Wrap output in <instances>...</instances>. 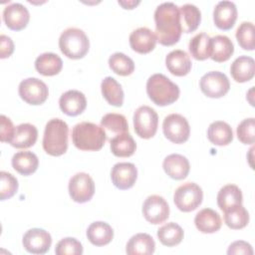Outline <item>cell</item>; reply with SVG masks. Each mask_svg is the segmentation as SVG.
<instances>
[{
    "label": "cell",
    "instance_id": "cell-33",
    "mask_svg": "<svg viewBox=\"0 0 255 255\" xmlns=\"http://www.w3.org/2000/svg\"><path fill=\"white\" fill-rule=\"evenodd\" d=\"M101 90L106 101L115 107H121L124 103V91L122 86L113 77H107L102 81Z\"/></svg>",
    "mask_w": 255,
    "mask_h": 255
},
{
    "label": "cell",
    "instance_id": "cell-38",
    "mask_svg": "<svg viewBox=\"0 0 255 255\" xmlns=\"http://www.w3.org/2000/svg\"><path fill=\"white\" fill-rule=\"evenodd\" d=\"M109 66L114 73L120 76H128L134 71L133 61L124 53H114L109 58Z\"/></svg>",
    "mask_w": 255,
    "mask_h": 255
},
{
    "label": "cell",
    "instance_id": "cell-43",
    "mask_svg": "<svg viewBox=\"0 0 255 255\" xmlns=\"http://www.w3.org/2000/svg\"><path fill=\"white\" fill-rule=\"evenodd\" d=\"M16 128L9 118L4 115L0 117V139L2 142H10L14 136Z\"/></svg>",
    "mask_w": 255,
    "mask_h": 255
},
{
    "label": "cell",
    "instance_id": "cell-41",
    "mask_svg": "<svg viewBox=\"0 0 255 255\" xmlns=\"http://www.w3.org/2000/svg\"><path fill=\"white\" fill-rule=\"evenodd\" d=\"M55 253L57 255H81L83 246L76 238L66 237L57 243Z\"/></svg>",
    "mask_w": 255,
    "mask_h": 255
},
{
    "label": "cell",
    "instance_id": "cell-11",
    "mask_svg": "<svg viewBox=\"0 0 255 255\" xmlns=\"http://www.w3.org/2000/svg\"><path fill=\"white\" fill-rule=\"evenodd\" d=\"M69 193L78 203H85L92 199L95 193V182L86 172H78L70 178Z\"/></svg>",
    "mask_w": 255,
    "mask_h": 255
},
{
    "label": "cell",
    "instance_id": "cell-35",
    "mask_svg": "<svg viewBox=\"0 0 255 255\" xmlns=\"http://www.w3.org/2000/svg\"><path fill=\"white\" fill-rule=\"evenodd\" d=\"M188 49L195 60H206L211 55V38L205 33H198L189 41Z\"/></svg>",
    "mask_w": 255,
    "mask_h": 255
},
{
    "label": "cell",
    "instance_id": "cell-3",
    "mask_svg": "<svg viewBox=\"0 0 255 255\" xmlns=\"http://www.w3.org/2000/svg\"><path fill=\"white\" fill-rule=\"evenodd\" d=\"M69 127L61 119L50 120L44 130L43 148L52 156H60L68 149Z\"/></svg>",
    "mask_w": 255,
    "mask_h": 255
},
{
    "label": "cell",
    "instance_id": "cell-26",
    "mask_svg": "<svg viewBox=\"0 0 255 255\" xmlns=\"http://www.w3.org/2000/svg\"><path fill=\"white\" fill-rule=\"evenodd\" d=\"M87 237L93 245L104 246L113 240L114 230L110 224L103 221H96L88 227Z\"/></svg>",
    "mask_w": 255,
    "mask_h": 255
},
{
    "label": "cell",
    "instance_id": "cell-13",
    "mask_svg": "<svg viewBox=\"0 0 255 255\" xmlns=\"http://www.w3.org/2000/svg\"><path fill=\"white\" fill-rule=\"evenodd\" d=\"M23 246L26 251L32 254H45L52 244L50 233L41 228L29 229L23 236Z\"/></svg>",
    "mask_w": 255,
    "mask_h": 255
},
{
    "label": "cell",
    "instance_id": "cell-44",
    "mask_svg": "<svg viewBox=\"0 0 255 255\" xmlns=\"http://www.w3.org/2000/svg\"><path fill=\"white\" fill-rule=\"evenodd\" d=\"M228 255H238V254H247V255H252L253 254V249L249 243L246 241H235L230 244L228 250H227Z\"/></svg>",
    "mask_w": 255,
    "mask_h": 255
},
{
    "label": "cell",
    "instance_id": "cell-39",
    "mask_svg": "<svg viewBox=\"0 0 255 255\" xmlns=\"http://www.w3.org/2000/svg\"><path fill=\"white\" fill-rule=\"evenodd\" d=\"M254 25L251 22H242L236 30V39L244 50L252 51L255 48Z\"/></svg>",
    "mask_w": 255,
    "mask_h": 255
},
{
    "label": "cell",
    "instance_id": "cell-21",
    "mask_svg": "<svg viewBox=\"0 0 255 255\" xmlns=\"http://www.w3.org/2000/svg\"><path fill=\"white\" fill-rule=\"evenodd\" d=\"M101 128L109 140L119 134L128 132V125L126 117L116 113L105 115L101 120Z\"/></svg>",
    "mask_w": 255,
    "mask_h": 255
},
{
    "label": "cell",
    "instance_id": "cell-24",
    "mask_svg": "<svg viewBox=\"0 0 255 255\" xmlns=\"http://www.w3.org/2000/svg\"><path fill=\"white\" fill-rule=\"evenodd\" d=\"M155 243L147 233H137L127 243L126 252L128 255H150L154 252Z\"/></svg>",
    "mask_w": 255,
    "mask_h": 255
},
{
    "label": "cell",
    "instance_id": "cell-7",
    "mask_svg": "<svg viewBox=\"0 0 255 255\" xmlns=\"http://www.w3.org/2000/svg\"><path fill=\"white\" fill-rule=\"evenodd\" d=\"M158 126L156 112L148 106H140L133 114V128L135 133L141 138L152 137Z\"/></svg>",
    "mask_w": 255,
    "mask_h": 255
},
{
    "label": "cell",
    "instance_id": "cell-17",
    "mask_svg": "<svg viewBox=\"0 0 255 255\" xmlns=\"http://www.w3.org/2000/svg\"><path fill=\"white\" fill-rule=\"evenodd\" d=\"M59 106L62 112L67 116L76 117L85 111L87 107V100L82 92L70 90L60 97Z\"/></svg>",
    "mask_w": 255,
    "mask_h": 255
},
{
    "label": "cell",
    "instance_id": "cell-37",
    "mask_svg": "<svg viewBox=\"0 0 255 255\" xmlns=\"http://www.w3.org/2000/svg\"><path fill=\"white\" fill-rule=\"evenodd\" d=\"M225 224L231 229H242L249 222V213L242 204L224 211Z\"/></svg>",
    "mask_w": 255,
    "mask_h": 255
},
{
    "label": "cell",
    "instance_id": "cell-30",
    "mask_svg": "<svg viewBox=\"0 0 255 255\" xmlns=\"http://www.w3.org/2000/svg\"><path fill=\"white\" fill-rule=\"evenodd\" d=\"M234 52L232 41L225 35H216L211 38L210 58L218 63L227 61Z\"/></svg>",
    "mask_w": 255,
    "mask_h": 255
},
{
    "label": "cell",
    "instance_id": "cell-29",
    "mask_svg": "<svg viewBox=\"0 0 255 255\" xmlns=\"http://www.w3.org/2000/svg\"><path fill=\"white\" fill-rule=\"evenodd\" d=\"M39 165L37 155L32 151H19L12 157L13 168L22 175H30L34 173Z\"/></svg>",
    "mask_w": 255,
    "mask_h": 255
},
{
    "label": "cell",
    "instance_id": "cell-34",
    "mask_svg": "<svg viewBox=\"0 0 255 255\" xmlns=\"http://www.w3.org/2000/svg\"><path fill=\"white\" fill-rule=\"evenodd\" d=\"M111 151L118 157H128L136 149V143L129 132L119 134L110 140Z\"/></svg>",
    "mask_w": 255,
    "mask_h": 255
},
{
    "label": "cell",
    "instance_id": "cell-6",
    "mask_svg": "<svg viewBox=\"0 0 255 255\" xmlns=\"http://www.w3.org/2000/svg\"><path fill=\"white\" fill-rule=\"evenodd\" d=\"M203 191L194 182H185L179 185L173 194L175 206L183 212L195 210L202 202Z\"/></svg>",
    "mask_w": 255,
    "mask_h": 255
},
{
    "label": "cell",
    "instance_id": "cell-23",
    "mask_svg": "<svg viewBox=\"0 0 255 255\" xmlns=\"http://www.w3.org/2000/svg\"><path fill=\"white\" fill-rule=\"evenodd\" d=\"M196 228L202 233H214L221 228L220 215L211 208H203L194 217Z\"/></svg>",
    "mask_w": 255,
    "mask_h": 255
},
{
    "label": "cell",
    "instance_id": "cell-2",
    "mask_svg": "<svg viewBox=\"0 0 255 255\" xmlns=\"http://www.w3.org/2000/svg\"><path fill=\"white\" fill-rule=\"evenodd\" d=\"M106 140L107 135L103 128L90 122L79 123L72 129V141L81 150H100Z\"/></svg>",
    "mask_w": 255,
    "mask_h": 255
},
{
    "label": "cell",
    "instance_id": "cell-22",
    "mask_svg": "<svg viewBox=\"0 0 255 255\" xmlns=\"http://www.w3.org/2000/svg\"><path fill=\"white\" fill-rule=\"evenodd\" d=\"M230 74L233 80L238 83L250 81L255 74L254 59L249 56H240L236 58L231 64Z\"/></svg>",
    "mask_w": 255,
    "mask_h": 255
},
{
    "label": "cell",
    "instance_id": "cell-16",
    "mask_svg": "<svg viewBox=\"0 0 255 255\" xmlns=\"http://www.w3.org/2000/svg\"><path fill=\"white\" fill-rule=\"evenodd\" d=\"M155 34L146 27H139L133 30L129 35L130 48L139 54L151 52L156 45Z\"/></svg>",
    "mask_w": 255,
    "mask_h": 255
},
{
    "label": "cell",
    "instance_id": "cell-31",
    "mask_svg": "<svg viewBox=\"0 0 255 255\" xmlns=\"http://www.w3.org/2000/svg\"><path fill=\"white\" fill-rule=\"evenodd\" d=\"M36 70L43 76H55L63 68L62 59L54 53H43L35 61Z\"/></svg>",
    "mask_w": 255,
    "mask_h": 255
},
{
    "label": "cell",
    "instance_id": "cell-18",
    "mask_svg": "<svg viewBox=\"0 0 255 255\" xmlns=\"http://www.w3.org/2000/svg\"><path fill=\"white\" fill-rule=\"evenodd\" d=\"M237 19L236 5L231 1H220L213 10V21L221 30L231 29Z\"/></svg>",
    "mask_w": 255,
    "mask_h": 255
},
{
    "label": "cell",
    "instance_id": "cell-14",
    "mask_svg": "<svg viewBox=\"0 0 255 255\" xmlns=\"http://www.w3.org/2000/svg\"><path fill=\"white\" fill-rule=\"evenodd\" d=\"M111 178L117 188L126 190L132 187L135 183L137 169L131 162H119L112 168Z\"/></svg>",
    "mask_w": 255,
    "mask_h": 255
},
{
    "label": "cell",
    "instance_id": "cell-25",
    "mask_svg": "<svg viewBox=\"0 0 255 255\" xmlns=\"http://www.w3.org/2000/svg\"><path fill=\"white\" fill-rule=\"evenodd\" d=\"M38 137V129L34 125L21 124L16 127L14 136L10 144L16 148H28L33 146Z\"/></svg>",
    "mask_w": 255,
    "mask_h": 255
},
{
    "label": "cell",
    "instance_id": "cell-9",
    "mask_svg": "<svg viewBox=\"0 0 255 255\" xmlns=\"http://www.w3.org/2000/svg\"><path fill=\"white\" fill-rule=\"evenodd\" d=\"M201 92L208 98L218 99L227 94L230 83L227 76L218 71H211L203 75L199 82Z\"/></svg>",
    "mask_w": 255,
    "mask_h": 255
},
{
    "label": "cell",
    "instance_id": "cell-27",
    "mask_svg": "<svg viewBox=\"0 0 255 255\" xmlns=\"http://www.w3.org/2000/svg\"><path fill=\"white\" fill-rule=\"evenodd\" d=\"M207 137L209 141L215 145H227L233 139V131L227 123L216 121L209 125Z\"/></svg>",
    "mask_w": 255,
    "mask_h": 255
},
{
    "label": "cell",
    "instance_id": "cell-45",
    "mask_svg": "<svg viewBox=\"0 0 255 255\" xmlns=\"http://www.w3.org/2000/svg\"><path fill=\"white\" fill-rule=\"evenodd\" d=\"M14 51V43L12 39L6 35L0 36V58L5 59L12 55Z\"/></svg>",
    "mask_w": 255,
    "mask_h": 255
},
{
    "label": "cell",
    "instance_id": "cell-10",
    "mask_svg": "<svg viewBox=\"0 0 255 255\" xmlns=\"http://www.w3.org/2000/svg\"><path fill=\"white\" fill-rule=\"evenodd\" d=\"M19 96L29 105H41L49 96L47 85L38 78H27L23 80L18 88Z\"/></svg>",
    "mask_w": 255,
    "mask_h": 255
},
{
    "label": "cell",
    "instance_id": "cell-20",
    "mask_svg": "<svg viewBox=\"0 0 255 255\" xmlns=\"http://www.w3.org/2000/svg\"><path fill=\"white\" fill-rule=\"evenodd\" d=\"M167 70L174 76L182 77L191 70V61L188 54L182 50H173L165 57Z\"/></svg>",
    "mask_w": 255,
    "mask_h": 255
},
{
    "label": "cell",
    "instance_id": "cell-19",
    "mask_svg": "<svg viewBox=\"0 0 255 255\" xmlns=\"http://www.w3.org/2000/svg\"><path fill=\"white\" fill-rule=\"evenodd\" d=\"M162 167L165 173L175 180L184 179L188 175L190 169L188 159L178 153L167 155L163 160Z\"/></svg>",
    "mask_w": 255,
    "mask_h": 255
},
{
    "label": "cell",
    "instance_id": "cell-12",
    "mask_svg": "<svg viewBox=\"0 0 255 255\" xmlns=\"http://www.w3.org/2000/svg\"><path fill=\"white\" fill-rule=\"evenodd\" d=\"M142 214L151 224H160L169 216V206L160 195H149L142 204Z\"/></svg>",
    "mask_w": 255,
    "mask_h": 255
},
{
    "label": "cell",
    "instance_id": "cell-8",
    "mask_svg": "<svg viewBox=\"0 0 255 255\" xmlns=\"http://www.w3.org/2000/svg\"><path fill=\"white\" fill-rule=\"evenodd\" d=\"M162 129L165 137L173 143L185 142L190 134V128L187 120L179 114L166 116L162 123Z\"/></svg>",
    "mask_w": 255,
    "mask_h": 255
},
{
    "label": "cell",
    "instance_id": "cell-32",
    "mask_svg": "<svg viewBox=\"0 0 255 255\" xmlns=\"http://www.w3.org/2000/svg\"><path fill=\"white\" fill-rule=\"evenodd\" d=\"M181 32L191 33L197 29L201 21L200 10L193 4H184L179 8Z\"/></svg>",
    "mask_w": 255,
    "mask_h": 255
},
{
    "label": "cell",
    "instance_id": "cell-28",
    "mask_svg": "<svg viewBox=\"0 0 255 255\" xmlns=\"http://www.w3.org/2000/svg\"><path fill=\"white\" fill-rule=\"evenodd\" d=\"M243 196L240 188L235 184H226L217 194L218 207L224 212L236 205L242 204Z\"/></svg>",
    "mask_w": 255,
    "mask_h": 255
},
{
    "label": "cell",
    "instance_id": "cell-15",
    "mask_svg": "<svg viewBox=\"0 0 255 255\" xmlns=\"http://www.w3.org/2000/svg\"><path fill=\"white\" fill-rule=\"evenodd\" d=\"M30 20L28 9L21 3H11L3 10V21L6 26L14 31L24 29Z\"/></svg>",
    "mask_w": 255,
    "mask_h": 255
},
{
    "label": "cell",
    "instance_id": "cell-42",
    "mask_svg": "<svg viewBox=\"0 0 255 255\" xmlns=\"http://www.w3.org/2000/svg\"><path fill=\"white\" fill-rule=\"evenodd\" d=\"M254 128L255 120L254 118H249L243 120L237 127L236 132L238 139L244 144H253L254 143Z\"/></svg>",
    "mask_w": 255,
    "mask_h": 255
},
{
    "label": "cell",
    "instance_id": "cell-40",
    "mask_svg": "<svg viewBox=\"0 0 255 255\" xmlns=\"http://www.w3.org/2000/svg\"><path fill=\"white\" fill-rule=\"evenodd\" d=\"M0 176V199L5 200L11 198L18 190V181L13 174L7 171H1Z\"/></svg>",
    "mask_w": 255,
    "mask_h": 255
},
{
    "label": "cell",
    "instance_id": "cell-46",
    "mask_svg": "<svg viewBox=\"0 0 255 255\" xmlns=\"http://www.w3.org/2000/svg\"><path fill=\"white\" fill-rule=\"evenodd\" d=\"M138 3L139 1H119V4L122 5L125 9H132Z\"/></svg>",
    "mask_w": 255,
    "mask_h": 255
},
{
    "label": "cell",
    "instance_id": "cell-36",
    "mask_svg": "<svg viewBox=\"0 0 255 255\" xmlns=\"http://www.w3.org/2000/svg\"><path fill=\"white\" fill-rule=\"evenodd\" d=\"M184 236L183 229L174 222H168L157 230V237L160 243L167 247L178 245Z\"/></svg>",
    "mask_w": 255,
    "mask_h": 255
},
{
    "label": "cell",
    "instance_id": "cell-1",
    "mask_svg": "<svg viewBox=\"0 0 255 255\" xmlns=\"http://www.w3.org/2000/svg\"><path fill=\"white\" fill-rule=\"evenodd\" d=\"M155 37L163 46L176 44L181 36L179 8L172 2L158 5L154 11Z\"/></svg>",
    "mask_w": 255,
    "mask_h": 255
},
{
    "label": "cell",
    "instance_id": "cell-4",
    "mask_svg": "<svg viewBox=\"0 0 255 255\" xmlns=\"http://www.w3.org/2000/svg\"><path fill=\"white\" fill-rule=\"evenodd\" d=\"M146 93L148 98L157 106L173 104L179 97V88L162 74H153L147 79Z\"/></svg>",
    "mask_w": 255,
    "mask_h": 255
},
{
    "label": "cell",
    "instance_id": "cell-5",
    "mask_svg": "<svg viewBox=\"0 0 255 255\" xmlns=\"http://www.w3.org/2000/svg\"><path fill=\"white\" fill-rule=\"evenodd\" d=\"M59 48L69 59H82L89 51L90 41L83 30L71 27L62 32L59 38Z\"/></svg>",
    "mask_w": 255,
    "mask_h": 255
}]
</instances>
